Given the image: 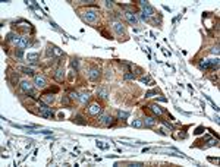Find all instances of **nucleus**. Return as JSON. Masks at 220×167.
<instances>
[{
	"instance_id": "36",
	"label": "nucleus",
	"mask_w": 220,
	"mask_h": 167,
	"mask_svg": "<svg viewBox=\"0 0 220 167\" xmlns=\"http://www.w3.org/2000/svg\"><path fill=\"white\" fill-rule=\"evenodd\" d=\"M163 123H164V126H166V127H169V129H170V130H175V127H173V126L170 125V123H169V122H163Z\"/></svg>"
},
{
	"instance_id": "2",
	"label": "nucleus",
	"mask_w": 220,
	"mask_h": 167,
	"mask_svg": "<svg viewBox=\"0 0 220 167\" xmlns=\"http://www.w3.org/2000/svg\"><path fill=\"white\" fill-rule=\"evenodd\" d=\"M21 89L27 94V95H30L31 98H34V100H37L38 98V94H37V91L34 89V86H32V84L30 82V81H22L21 82Z\"/></svg>"
},
{
	"instance_id": "27",
	"label": "nucleus",
	"mask_w": 220,
	"mask_h": 167,
	"mask_svg": "<svg viewBox=\"0 0 220 167\" xmlns=\"http://www.w3.org/2000/svg\"><path fill=\"white\" fill-rule=\"evenodd\" d=\"M132 127H142L144 126V122L141 120V119H135V120H132L131 122Z\"/></svg>"
},
{
	"instance_id": "29",
	"label": "nucleus",
	"mask_w": 220,
	"mask_h": 167,
	"mask_svg": "<svg viewBox=\"0 0 220 167\" xmlns=\"http://www.w3.org/2000/svg\"><path fill=\"white\" fill-rule=\"evenodd\" d=\"M15 57H16V59H22V57H24V50L16 48V50H15Z\"/></svg>"
},
{
	"instance_id": "30",
	"label": "nucleus",
	"mask_w": 220,
	"mask_h": 167,
	"mask_svg": "<svg viewBox=\"0 0 220 167\" xmlns=\"http://www.w3.org/2000/svg\"><path fill=\"white\" fill-rule=\"evenodd\" d=\"M136 73H125V79H135Z\"/></svg>"
},
{
	"instance_id": "6",
	"label": "nucleus",
	"mask_w": 220,
	"mask_h": 167,
	"mask_svg": "<svg viewBox=\"0 0 220 167\" xmlns=\"http://www.w3.org/2000/svg\"><path fill=\"white\" fill-rule=\"evenodd\" d=\"M98 120H100V123L106 126H115V123H116V119H113L110 114H104V113L98 114Z\"/></svg>"
},
{
	"instance_id": "31",
	"label": "nucleus",
	"mask_w": 220,
	"mask_h": 167,
	"mask_svg": "<svg viewBox=\"0 0 220 167\" xmlns=\"http://www.w3.org/2000/svg\"><path fill=\"white\" fill-rule=\"evenodd\" d=\"M71 63H72V68H75V71L79 68V65H78V60H76V59H72V62H71Z\"/></svg>"
},
{
	"instance_id": "25",
	"label": "nucleus",
	"mask_w": 220,
	"mask_h": 167,
	"mask_svg": "<svg viewBox=\"0 0 220 167\" xmlns=\"http://www.w3.org/2000/svg\"><path fill=\"white\" fill-rule=\"evenodd\" d=\"M56 92H59V86H50V88H47V89H44L43 94H56Z\"/></svg>"
},
{
	"instance_id": "37",
	"label": "nucleus",
	"mask_w": 220,
	"mask_h": 167,
	"mask_svg": "<svg viewBox=\"0 0 220 167\" xmlns=\"http://www.w3.org/2000/svg\"><path fill=\"white\" fill-rule=\"evenodd\" d=\"M106 6H107V7H113V1H110V0H106Z\"/></svg>"
},
{
	"instance_id": "20",
	"label": "nucleus",
	"mask_w": 220,
	"mask_h": 167,
	"mask_svg": "<svg viewBox=\"0 0 220 167\" xmlns=\"http://www.w3.org/2000/svg\"><path fill=\"white\" fill-rule=\"evenodd\" d=\"M41 100L47 104H51L54 101V97H53V94H41Z\"/></svg>"
},
{
	"instance_id": "38",
	"label": "nucleus",
	"mask_w": 220,
	"mask_h": 167,
	"mask_svg": "<svg viewBox=\"0 0 220 167\" xmlns=\"http://www.w3.org/2000/svg\"><path fill=\"white\" fill-rule=\"evenodd\" d=\"M211 53L217 54V53H219V47H213V48H211Z\"/></svg>"
},
{
	"instance_id": "1",
	"label": "nucleus",
	"mask_w": 220,
	"mask_h": 167,
	"mask_svg": "<svg viewBox=\"0 0 220 167\" xmlns=\"http://www.w3.org/2000/svg\"><path fill=\"white\" fill-rule=\"evenodd\" d=\"M200 69L203 71H216L219 68V59H208V60H201L198 63Z\"/></svg>"
},
{
	"instance_id": "13",
	"label": "nucleus",
	"mask_w": 220,
	"mask_h": 167,
	"mask_svg": "<svg viewBox=\"0 0 220 167\" xmlns=\"http://www.w3.org/2000/svg\"><path fill=\"white\" fill-rule=\"evenodd\" d=\"M21 38H22V37H19L18 34H13V32H9V34H7V37H6V40H7V41H12L15 45H18V42L21 41Z\"/></svg>"
},
{
	"instance_id": "28",
	"label": "nucleus",
	"mask_w": 220,
	"mask_h": 167,
	"mask_svg": "<svg viewBox=\"0 0 220 167\" xmlns=\"http://www.w3.org/2000/svg\"><path fill=\"white\" fill-rule=\"evenodd\" d=\"M139 81H141L142 84H150V85L153 84V81H151V76H148V75H147V76H141V78H139Z\"/></svg>"
},
{
	"instance_id": "5",
	"label": "nucleus",
	"mask_w": 220,
	"mask_h": 167,
	"mask_svg": "<svg viewBox=\"0 0 220 167\" xmlns=\"http://www.w3.org/2000/svg\"><path fill=\"white\" fill-rule=\"evenodd\" d=\"M88 78H89V81H92V82H98L100 78H101V69L97 68V66L91 68L89 72H88Z\"/></svg>"
},
{
	"instance_id": "10",
	"label": "nucleus",
	"mask_w": 220,
	"mask_h": 167,
	"mask_svg": "<svg viewBox=\"0 0 220 167\" xmlns=\"http://www.w3.org/2000/svg\"><path fill=\"white\" fill-rule=\"evenodd\" d=\"M148 109H150V110H151V112L156 114V116H162V114L164 113V110H163V109H162V107H160L157 103H153V104H150V106H148Z\"/></svg>"
},
{
	"instance_id": "35",
	"label": "nucleus",
	"mask_w": 220,
	"mask_h": 167,
	"mask_svg": "<svg viewBox=\"0 0 220 167\" xmlns=\"http://www.w3.org/2000/svg\"><path fill=\"white\" fill-rule=\"evenodd\" d=\"M69 97H71V98H78L79 95H78L76 92H74V91H71V92H69Z\"/></svg>"
},
{
	"instance_id": "9",
	"label": "nucleus",
	"mask_w": 220,
	"mask_h": 167,
	"mask_svg": "<svg viewBox=\"0 0 220 167\" xmlns=\"http://www.w3.org/2000/svg\"><path fill=\"white\" fill-rule=\"evenodd\" d=\"M34 84H35V86L40 88V89H44V88L47 86V81H45V78H44L43 75H35V76H34Z\"/></svg>"
},
{
	"instance_id": "39",
	"label": "nucleus",
	"mask_w": 220,
	"mask_h": 167,
	"mask_svg": "<svg viewBox=\"0 0 220 167\" xmlns=\"http://www.w3.org/2000/svg\"><path fill=\"white\" fill-rule=\"evenodd\" d=\"M159 133H162V135H169V132H166V129H160Z\"/></svg>"
},
{
	"instance_id": "12",
	"label": "nucleus",
	"mask_w": 220,
	"mask_h": 167,
	"mask_svg": "<svg viewBox=\"0 0 220 167\" xmlns=\"http://www.w3.org/2000/svg\"><path fill=\"white\" fill-rule=\"evenodd\" d=\"M113 28H115V31L119 34V35H122V34H125V25L122 24V22H119V21H116L115 24H113Z\"/></svg>"
},
{
	"instance_id": "23",
	"label": "nucleus",
	"mask_w": 220,
	"mask_h": 167,
	"mask_svg": "<svg viewBox=\"0 0 220 167\" xmlns=\"http://www.w3.org/2000/svg\"><path fill=\"white\" fill-rule=\"evenodd\" d=\"M154 125H156V119L154 117H145V120H144V126L145 127H153Z\"/></svg>"
},
{
	"instance_id": "16",
	"label": "nucleus",
	"mask_w": 220,
	"mask_h": 167,
	"mask_svg": "<svg viewBox=\"0 0 220 167\" xmlns=\"http://www.w3.org/2000/svg\"><path fill=\"white\" fill-rule=\"evenodd\" d=\"M30 45V40H28V37H22L21 38V41L18 42V45H16V48H21V50H25L27 47Z\"/></svg>"
},
{
	"instance_id": "11",
	"label": "nucleus",
	"mask_w": 220,
	"mask_h": 167,
	"mask_svg": "<svg viewBox=\"0 0 220 167\" xmlns=\"http://www.w3.org/2000/svg\"><path fill=\"white\" fill-rule=\"evenodd\" d=\"M54 79H56L57 82H63V79H65V71H63L62 66H59V68L56 69V72H54Z\"/></svg>"
},
{
	"instance_id": "3",
	"label": "nucleus",
	"mask_w": 220,
	"mask_h": 167,
	"mask_svg": "<svg viewBox=\"0 0 220 167\" xmlns=\"http://www.w3.org/2000/svg\"><path fill=\"white\" fill-rule=\"evenodd\" d=\"M81 18L85 21V22H95L97 21V18H98V13L94 10V9H87L84 13H81Z\"/></svg>"
},
{
	"instance_id": "4",
	"label": "nucleus",
	"mask_w": 220,
	"mask_h": 167,
	"mask_svg": "<svg viewBox=\"0 0 220 167\" xmlns=\"http://www.w3.org/2000/svg\"><path fill=\"white\" fill-rule=\"evenodd\" d=\"M139 4H141V7H142V13H141V15H142L144 19H148L150 16L154 15V9H153L147 1H139Z\"/></svg>"
},
{
	"instance_id": "14",
	"label": "nucleus",
	"mask_w": 220,
	"mask_h": 167,
	"mask_svg": "<svg viewBox=\"0 0 220 167\" xmlns=\"http://www.w3.org/2000/svg\"><path fill=\"white\" fill-rule=\"evenodd\" d=\"M97 95H98L100 98H103V100H107V97H109L107 88H106V86H100V88L97 89Z\"/></svg>"
},
{
	"instance_id": "19",
	"label": "nucleus",
	"mask_w": 220,
	"mask_h": 167,
	"mask_svg": "<svg viewBox=\"0 0 220 167\" xmlns=\"http://www.w3.org/2000/svg\"><path fill=\"white\" fill-rule=\"evenodd\" d=\"M74 122L78 125H87V119H84L82 114H75L74 116Z\"/></svg>"
},
{
	"instance_id": "7",
	"label": "nucleus",
	"mask_w": 220,
	"mask_h": 167,
	"mask_svg": "<svg viewBox=\"0 0 220 167\" xmlns=\"http://www.w3.org/2000/svg\"><path fill=\"white\" fill-rule=\"evenodd\" d=\"M101 113H103V109L98 103H91L89 104V107H88V114L89 116H98Z\"/></svg>"
},
{
	"instance_id": "26",
	"label": "nucleus",
	"mask_w": 220,
	"mask_h": 167,
	"mask_svg": "<svg viewBox=\"0 0 220 167\" xmlns=\"http://www.w3.org/2000/svg\"><path fill=\"white\" fill-rule=\"evenodd\" d=\"M54 51H57V50H56V47H54V45H51V44H48V45H47V57H50V56L53 57Z\"/></svg>"
},
{
	"instance_id": "21",
	"label": "nucleus",
	"mask_w": 220,
	"mask_h": 167,
	"mask_svg": "<svg viewBox=\"0 0 220 167\" xmlns=\"http://www.w3.org/2000/svg\"><path fill=\"white\" fill-rule=\"evenodd\" d=\"M19 71H21L22 73L28 75V76H35V75H34V71H32V69H30V68H25V66H19Z\"/></svg>"
},
{
	"instance_id": "33",
	"label": "nucleus",
	"mask_w": 220,
	"mask_h": 167,
	"mask_svg": "<svg viewBox=\"0 0 220 167\" xmlns=\"http://www.w3.org/2000/svg\"><path fill=\"white\" fill-rule=\"evenodd\" d=\"M203 132H204V127H203V126H198V127H197V130H194V133H195V135H200V133H203Z\"/></svg>"
},
{
	"instance_id": "8",
	"label": "nucleus",
	"mask_w": 220,
	"mask_h": 167,
	"mask_svg": "<svg viewBox=\"0 0 220 167\" xmlns=\"http://www.w3.org/2000/svg\"><path fill=\"white\" fill-rule=\"evenodd\" d=\"M6 76H7V81H9V84H10L12 86H15V85L18 84V81H19V76H18V73H16V72H13L10 68L7 69V73H6Z\"/></svg>"
},
{
	"instance_id": "18",
	"label": "nucleus",
	"mask_w": 220,
	"mask_h": 167,
	"mask_svg": "<svg viewBox=\"0 0 220 167\" xmlns=\"http://www.w3.org/2000/svg\"><path fill=\"white\" fill-rule=\"evenodd\" d=\"M38 59H40V54L38 53H28L27 54V60L31 62V63H35Z\"/></svg>"
},
{
	"instance_id": "34",
	"label": "nucleus",
	"mask_w": 220,
	"mask_h": 167,
	"mask_svg": "<svg viewBox=\"0 0 220 167\" xmlns=\"http://www.w3.org/2000/svg\"><path fill=\"white\" fill-rule=\"evenodd\" d=\"M101 34H103V37H104V38H112V37H110V34H109L107 31H104V30L101 31Z\"/></svg>"
},
{
	"instance_id": "22",
	"label": "nucleus",
	"mask_w": 220,
	"mask_h": 167,
	"mask_svg": "<svg viewBox=\"0 0 220 167\" xmlns=\"http://www.w3.org/2000/svg\"><path fill=\"white\" fill-rule=\"evenodd\" d=\"M62 104H63L65 107H69V109H71V107H72L71 97H69V95H63V97H62Z\"/></svg>"
},
{
	"instance_id": "32",
	"label": "nucleus",
	"mask_w": 220,
	"mask_h": 167,
	"mask_svg": "<svg viewBox=\"0 0 220 167\" xmlns=\"http://www.w3.org/2000/svg\"><path fill=\"white\" fill-rule=\"evenodd\" d=\"M159 92V89H153V91H148L147 94H145V97H153L154 94H157Z\"/></svg>"
},
{
	"instance_id": "15",
	"label": "nucleus",
	"mask_w": 220,
	"mask_h": 167,
	"mask_svg": "<svg viewBox=\"0 0 220 167\" xmlns=\"http://www.w3.org/2000/svg\"><path fill=\"white\" fill-rule=\"evenodd\" d=\"M125 16H126V19L131 22L132 25H136L138 24V18H136V15L133 12H125Z\"/></svg>"
},
{
	"instance_id": "24",
	"label": "nucleus",
	"mask_w": 220,
	"mask_h": 167,
	"mask_svg": "<svg viewBox=\"0 0 220 167\" xmlns=\"http://www.w3.org/2000/svg\"><path fill=\"white\" fill-rule=\"evenodd\" d=\"M128 117H129V113L128 112H122V110L118 112V119L119 120H126Z\"/></svg>"
},
{
	"instance_id": "17",
	"label": "nucleus",
	"mask_w": 220,
	"mask_h": 167,
	"mask_svg": "<svg viewBox=\"0 0 220 167\" xmlns=\"http://www.w3.org/2000/svg\"><path fill=\"white\" fill-rule=\"evenodd\" d=\"M89 98H91V97H89V92H88V91H85V92H81V94H79V97H78V100H79L82 104H87V103H89Z\"/></svg>"
}]
</instances>
